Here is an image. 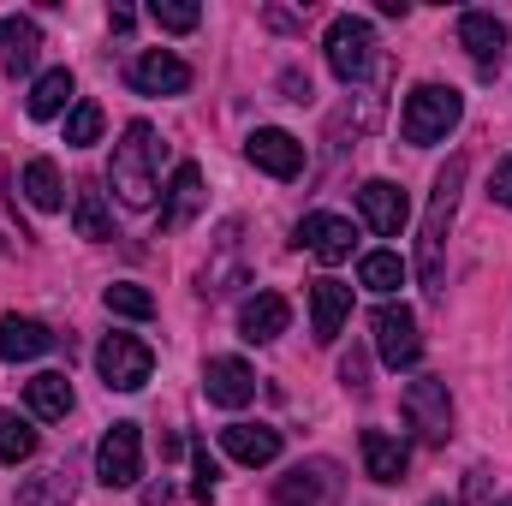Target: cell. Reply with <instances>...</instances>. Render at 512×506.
<instances>
[{"mask_svg": "<svg viewBox=\"0 0 512 506\" xmlns=\"http://www.w3.org/2000/svg\"><path fill=\"white\" fill-rule=\"evenodd\" d=\"M459 191H465V155H447V167L435 173V197H429V215H423V239H417V274H423V292H435V298L447 286V227H453Z\"/></svg>", "mask_w": 512, "mask_h": 506, "instance_id": "6da1fadb", "label": "cell"}, {"mask_svg": "<svg viewBox=\"0 0 512 506\" xmlns=\"http://www.w3.org/2000/svg\"><path fill=\"white\" fill-rule=\"evenodd\" d=\"M155 173H161V143H155V131L143 126V120H131L120 131V143H114V167H108L114 197L126 209H149L155 203Z\"/></svg>", "mask_w": 512, "mask_h": 506, "instance_id": "7a4b0ae2", "label": "cell"}, {"mask_svg": "<svg viewBox=\"0 0 512 506\" xmlns=\"http://www.w3.org/2000/svg\"><path fill=\"white\" fill-rule=\"evenodd\" d=\"M459 114H465V96H459L453 84H417V90L405 96L399 137H405L411 149H429V143H441L447 131L459 126Z\"/></svg>", "mask_w": 512, "mask_h": 506, "instance_id": "3957f363", "label": "cell"}, {"mask_svg": "<svg viewBox=\"0 0 512 506\" xmlns=\"http://www.w3.org/2000/svg\"><path fill=\"white\" fill-rule=\"evenodd\" d=\"M370 334H376V352H382L387 370H417L423 358V334H417V316L405 304H382L370 316Z\"/></svg>", "mask_w": 512, "mask_h": 506, "instance_id": "277c9868", "label": "cell"}, {"mask_svg": "<svg viewBox=\"0 0 512 506\" xmlns=\"http://www.w3.org/2000/svg\"><path fill=\"white\" fill-rule=\"evenodd\" d=\"M376 60V30H370V18H334L328 24V66H334V78L340 84H358L364 78V66Z\"/></svg>", "mask_w": 512, "mask_h": 506, "instance_id": "5b68a950", "label": "cell"}, {"mask_svg": "<svg viewBox=\"0 0 512 506\" xmlns=\"http://www.w3.org/2000/svg\"><path fill=\"white\" fill-rule=\"evenodd\" d=\"M96 370H102V381H108L114 393H137V387L149 381V370H155V352H149L137 334H108L102 352H96Z\"/></svg>", "mask_w": 512, "mask_h": 506, "instance_id": "8992f818", "label": "cell"}, {"mask_svg": "<svg viewBox=\"0 0 512 506\" xmlns=\"http://www.w3.org/2000/svg\"><path fill=\"white\" fill-rule=\"evenodd\" d=\"M405 417H411V429L429 441V447H441L447 435H453V399H447V381L435 376H417L405 387Z\"/></svg>", "mask_w": 512, "mask_h": 506, "instance_id": "52a82bcc", "label": "cell"}, {"mask_svg": "<svg viewBox=\"0 0 512 506\" xmlns=\"http://www.w3.org/2000/svg\"><path fill=\"white\" fill-rule=\"evenodd\" d=\"M96 477H102L108 489H131V483L143 477V435H137V423H114V429L102 435V447H96Z\"/></svg>", "mask_w": 512, "mask_h": 506, "instance_id": "ba28073f", "label": "cell"}, {"mask_svg": "<svg viewBox=\"0 0 512 506\" xmlns=\"http://www.w3.org/2000/svg\"><path fill=\"white\" fill-rule=\"evenodd\" d=\"M245 155H251V167H262L268 179H298L304 173V143L280 126H256L245 137Z\"/></svg>", "mask_w": 512, "mask_h": 506, "instance_id": "9c48e42d", "label": "cell"}, {"mask_svg": "<svg viewBox=\"0 0 512 506\" xmlns=\"http://www.w3.org/2000/svg\"><path fill=\"white\" fill-rule=\"evenodd\" d=\"M131 90L137 96H185L191 90V66L179 54H167V48H149V54L131 60Z\"/></svg>", "mask_w": 512, "mask_h": 506, "instance_id": "30bf717a", "label": "cell"}, {"mask_svg": "<svg viewBox=\"0 0 512 506\" xmlns=\"http://www.w3.org/2000/svg\"><path fill=\"white\" fill-rule=\"evenodd\" d=\"M352 245H358V233H352L346 215H304V221H298V251H310L316 262H328V268L346 262Z\"/></svg>", "mask_w": 512, "mask_h": 506, "instance_id": "8fae6325", "label": "cell"}, {"mask_svg": "<svg viewBox=\"0 0 512 506\" xmlns=\"http://www.w3.org/2000/svg\"><path fill=\"white\" fill-rule=\"evenodd\" d=\"M358 209H364V221H370L382 239H399L405 221H411V197H405L393 179H370V185L358 191Z\"/></svg>", "mask_w": 512, "mask_h": 506, "instance_id": "7c38bea8", "label": "cell"}, {"mask_svg": "<svg viewBox=\"0 0 512 506\" xmlns=\"http://www.w3.org/2000/svg\"><path fill=\"white\" fill-rule=\"evenodd\" d=\"M203 167L197 161H185L179 173H173V185H167V203H161V233H185L197 215H203Z\"/></svg>", "mask_w": 512, "mask_h": 506, "instance_id": "4fadbf2b", "label": "cell"}, {"mask_svg": "<svg viewBox=\"0 0 512 506\" xmlns=\"http://www.w3.org/2000/svg\"><path fill=\"white\" fill-rule=\"evenodd\" d=\"M459 48H465L483 72H495L501 54H507V24H501L495 12H459Z\"/></svg>", "mask_w": 512, "mask_h": 506, "instance_id": "5bb4252c", "label": "cell"}, {"mask_svg": "<svg viewBox=\"0 0 512 506\" xmlns=\"http://www.w3.org/2000/svg\"><path fill=\"white\" fill-rule=\"evenodd\" d=\"M346 316H352V286L346 280H316L310 286V334L322 346H334L340 328H346Z\"/></svg>", "mask_w": 512, "mask_h": 506, "instance_id": "9a60e30c", "label": "cell"}, {"mask_svg": "<svg viewBox=\"0 0 512 506\" xmlns=\"http://www.w3.org/2000/svg\"><path fill=\"white\" fill-rule=\"evenodd\" d=\"M203 393H209L215 405H227V411L251 405V399H256L251 364H245V358H209V364H203Z\"/></svg>", "mask_w": 512, "mask_h": 506, "instance_id": "2e32d148", "label": "cell"}, {"mask_svg": "<svg viewBox=\"0 0 512 506\" xmlns=\"http://www.w3.org/2000/svg\"><path fill=\"white\" fill-rule=\"evenodd\" d=\"M286 322H292V304H286L280 292H256V298L239 304V334H245L251 346L280 340V334H286Z\"/></svg>", "mask_w": 512, "mask_h": 506, "instance_id": "e0dca14e", "label": "cell"}, {"mask_svg": "<svg viewBox=\"0 0 512 506\" xmlns=\"http://www.w3.org/2000/svg\"><path fill=\"white\" fill-rule=\"evenodd\" d=\"M42 352H54V328L48 322H36V316H0V358L6 364H30Z\"/></svg>", "mask_w": 512, "mask_h": 506, "instance_id": "ac0fdd59", "label": "cell"}, {"mask_svg": "<svg viewBox=\"0 0 512 506\" xmlns=\"http://www.w3.org/2000/svg\"><path fill=\"white\" fill-rule=\"evenodd\" d=\"M36 48H42L36 18H24V12H0V60H6V72H12V78L36 66Z\"/></svg>", "mask_w": 512, "mask_h": 506, "instance_id": "d6986e66", "label": "cell"}, {"mask_svg": "<svg viewBox=\"0 0 512 506\" xmlns=\"http://www.w3.org/2000/svg\"><path fill=\"white\" fill-rule=\"evenodd\" d=\"M221 447L239 465H274L280 459V429H268V423H227L221 429Z\"/></svg>", "mask_w": 512, "mask_h": 506, "instance_id": "ffe728a7", "label": "cell"}, {"mask_svg": "<svg viewBox=\"0 0 512 506\" xmlns=\"http://www.w3.org/2000/svg\"><path fill=\"white\" fill-rule=\"evenodd\" d=\"M334 495V465H292L286 477H280V489H274V501L280 506H322Z\"/></svg>", "mask_w": 512, "mask_h": 506, "instance_id": "44dd1931", "label": "cell"}, {"mask_svg": "<svg viewBox=\"0 0 512 506\" xmlns=\"http://www.w3.org/2000/svg\"><path fill=\"white\" fill-rule=\"evenodd\" d=\"M358 447H364V471H370L376 483H405V465H411L405 441H393L387 429H364Z\"/></svg>", "mask_w": 512, "mask_h": 506, "instance_id": "7402d4cb", "label": "cell"}, {"mask_svg": "<svg viewBox=\"0 0 512 506\" xmlns=\"http://www.w3.org/2000/svg\"><path fill=\"white\" fill-rule=\"evenodd\" d=\"M72 96H78V84H72V72H66V66H54V72H42V78L30 84V96H24V108H30V120H60V114L72 108Z\"/></svg>", "mask_w": 512, "mask_h": 506, "instance_id": "603a6c76", "label": "cell"}, {"mask_svg": "<svg viewBox=\"0 0 512 506\" xmlns=\"http://www.w3.org/2000/svg\"><path fill=\"white\" fill-rule=\"evenodd\" d=\"M24 399H30V417H42V423H60V417L72 411V381L60 376V370H42V376L24 387Z\"/></svg>", "mask_w": 512, "mask_h": 506, "instance_id": "cb8c5ba5", "label": "cell"}, {"mask_svg": "<svg viewBox=\"0 0 512 506\" xmlns=\"http://www.w3.org/2000/svg\"><path fill=\"white\" fill-rule=\"evenodd\" d=\"M24 197H30V209H42V215H60V209H66V185H60V167H54L48 155H36V161L24 167Z\"/></svg>", "mask_w": 512, "mask_h": 506, "instance_id": "d4e9b609", "label": "cell"}, {"mask_svg": "<svg viewBox=\"0 0 512 506\" xmlns=\"http://www.w3.org/2000/svg\"><path fill=\"white\" fill-rule=\"evenodd\" d=\"M72 227H78V239H114V221H108V203H102V191L96 185H78V197H72Z\"/></svg>", "mask_w": 512, "mask_h": 506, "instance_id": "484cf974", "label": "cell"}, {"mask_svg": "<svg viewBox=\"0 0 512 506\" xmlns=\"http://www.w3.org/2000/svg\"><path fill=\"white\" fill-rule=\"evenodd\" d=\"M36 453V423L18 411H0V465H24Z\"/></svg>", "mask_w": 512, "mask_h": 506, "instance_id": "4316f807", "label": "cell"}, {"mask_svg": "<svg viewBox=\"0 0 512 506\" xmlns=\"http://www.w3.org/2000/svg\"><path fill=\"white\" fill-rule=\"evenodd\" d=\"M239 280V221H227L221 233V262H203V292H233Z\"/></svg>", "mask_w": 512, "mask_h": 506, "instance_id": "83f0119b", "label": "cell"}, {"mask_svg": "<svg viewBox=\"0 0 512 506\" xmlns=\"http://www.w3.org/2000/svg\"><path fill=\"white\" fill-rule=\"evenodd\" d=\"M358 280H364L370 292H399V286H405V262L393 251H370L358 262Z\"/></svg>", "mask_w": 512, "mask_h": 506, "instance_id": "f1b7e54d", "label": "cell"}, {"mask_svg": "<svg viewBox=\"0 0 512 506\" xmlns=\"http://www.w3.org/2000/svg\"><path fill=\"white\" fill-rule=\"evenodd\" d=\"M102 304H108L114 316H131V322H149V316H155V298H149L143 286H131V280H114V286L102 292Z\"/></svg>", "mask_w": 512, "mask_h": 506, "instance_id": "f546056e", "label": "cell"}, {"mask_svg": "<svg viewBox=\"0 0 512 506\" xmlns=\"http://www.w3.org/2000/svg\"><path fill=\"white\" fill-rule=\"evenodd\" d=\"M96 137H102V102H78V108L66 114V143L84 149V143H96Z\"/></svg>", "mask_w": 512, "mask_h": 506, "instance_id": "4dcf8cb0", "label": "cell"}, {"mask_svg": "<svg viewBox=\"0 0 512 506\" xmlns=\"http://www.w3.org/2000/svg\"><path fill=\"white\" fill-rule=\"evenodd\" d=\"M149 18H155L161 30H173V36H185V30H197V18H203V12H197L191 0H155V6H149Z\"/></svg>", "mask_w": 512, "mask_h": 506, "instance_id": "1f68e13d", "label": "cell"}, {"mask_svg": "<svg viewBox=\"0 0 512 506\" xmlns=\"http://www.w3.org/2000/svg\"><path fill=\"white\" fill-rule=\"evenodd\" d=\"M215 477H221V465L209 459V447H197V483H191V495H197L203 506L215 501Z\"/></svg>", "mask_w": 512, "mask_h": 506, "instance_id": "d6a6232c", "label": "cell"}, {"mask_svg": "<svg viewBox=\"0 0 512 506\" xmlns=\"http://www.w3.org/2000/svg\"><path fill=\"white\" fill-rule=\"evenodd\" d=\"M495 203H507V209H512V155L495 167Z\"/></svg>", "mask_w": 512, "mask_h": 506, "instance_id": "836d02e7", "label": "cell"}, {"mask_svg": "<svg viewBox=\"0 0 512 506\" xmlns=\"http://www.w3.org/2000/svg\"><path fill=\"white\" fill-rule=\"evenodd\" d=\"M340 381H346V387H370V381H364V358H358V352L340 364Z\"/></svg>", "mask_w": 512, "mask_h": 506, "instance_id": "e575fe53", "label": "cell"}, {"mask_svg": "<svg viewBox=\"0 0 512 506\" xmlns=\"http://www.w3.org/2000/svg\"><path fill=\"white\" fill-rule=\"evenodd\" d=\"M286 102H310V78H298V72H286Z\"/></svg>", "mask_w": 512, "mask_h": 506, "instance_id": "d590c367", "label": "cell"}, {"mask_svg": "<svg viewBox=\"0 0 512 506\" xmlns=\"http://www.w3.org/2000/svg\"><path fill=\"white\" fill-rule=\"evenodd\" d=\"M173 501V489H167V483H149V489H143V506H167Z\"/></svg>", "mask_w": 512, "mask_h": 506, "instance_id": "8d00e7d4", "label": "cell"}, {"mask_svg": "<svg viewBox=\"0 0 512 506\" xmlns=\"http://www.w3.org/2000/svg\"><path fill=\"white\" fill-rule=\"evenodd\" d=\"M423 506H453V501H423Z\"/></svg>", "mask_w": 512, "mask_h": 506, "instance_id": "74e56055", "label": "cell"}, {"mask_svg": "<svg viewBox=\"0 0 512 506\" xmlns=\"http://www.w3.org/2000/svg\"><path fill=\"white\" fill-rule=\"evenodd\" d=\"M501 506H512V501H501Z\"/></svg>", "mask_w": 512, "mask_h": 506, "instance_id": "f35d334b", "label": "cell"}]
</instances>
